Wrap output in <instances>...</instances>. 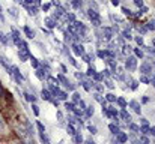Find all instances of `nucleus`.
Instances as JSON below:
<instances>
[{
  "mask_svg": "<svg viewBox=\"0 0 155 144\" xmlns=\"http://www.w3.org/2000/svg\"><path fill=\"white\" fill-rule=\"evenodd\" d=\"M136 2V5H139V6H142V0H134Z\"/></svg>",
  "mask_w": 155,
  "mask_h": 144,
  "instance_id": "9d476101",
  "label": "nucleus"
},
{
  "mask_svg": "<svg viewBox=\"0 0 155 144\" xmlns=\"http://www.w3.org/2000/svg\"><path fill=\"white\" fill-rule=\"evenodd\" d=\"M113 5H119V0H113Z\"/></svg>",
  "mask_w": 155,
  "mask_h": 144,
  "instance_id": "9b49d317",
  "label": "nucleus"
},
{
  "mask_svg": "<svg viewBox=\"0 0 155 144\" xmlns=\"http://www.w3.org/2000/svg\"><path fill=\"white\" fill-rule=\"evenodd\" d=\"M110 131H111L113 134H117V128H116L114 125H110Z\"/></svg>",
  "mask_w": 155,
  "mask_h": 144,
  "instance_id": "20e7f679",
  "label": "nucleus"
},
{
  "mask_svg": "<svg viewBox=\"0 0 155 144\" xmlns=\"http://www.w3.org/2000/svg\"><path fill=\"white\" fill-rule=\"evenodd\" d=\"M119 141H120V143L127 141V135H125V134H120V135H119Z\"/></svg>",
  "mask_w": 155,
  "mask_h": 144,
  "instance_id": "7ed1b4c3",
  "label": "nucleus"
},
{
  "mask_svg": "<svg viewBox=\"0 0 155 144\" xmlns=\"http://www.w3.org/2000/svg\"><path fill=\"white\" fill-rule=\"evenodd\" d=\"M142 132H145V134H148V128L145 126V128H142Z\"/></svg>",
  "mask_w": 155,
  "mask_h": 144,
  "instance_id": "1a4fd4ad",
  "label": "nucleus"
},
{
  "mask_svg": "<svg viewBox=\"0 0 155 144\" xmlns=\"http://www.w3.org/2000/svg\"><path fill=\"white\" fill-rule=\"evenodd\" d=\"M107 99H108V101H111V102H113V101H114V96H113V95H107Z\"/></svg>",
  "mask_w": 155,
  "mask_h": 144,
  "instance_id": "0eeeda50",
  "label": "nucleus"
},
{
  "mask_svg": "<svg viewBox=\"0 0 155 144\" xmlns=\"http://www.w3.org/2000/svg\"><path fill=\"white\" fill-rule=\"evenodd\" d=\"M134 66H136V60L134 59H130V62H127V68L134 69Z\"/></svg>",
  "mask_w": 155,
  "mask_h": 144,
  "instance_id": "f257e3e1",
  "label": "nucleus"
},
{
  "mask_svg": "<svg viewBox=\"0 0 155 144\" xmlns=\"http://www.w3.org/2000/svg\"><path fill=\"white\" fill-rule=\"evenodd\" d=\"M149 29H154L155 30V21H151V23H149Z\"/></svg>",
  "mask_w": 155,
  "mask_h": 144,
  "instance_id": "423d86ee",
  "label": "nucleus"
},
{
  "mask_svg": "<svg viewBox=\"0 0 155 144\" xmlns=\"http://www.w3.org/2000/svg\"><path fill=\"white\" fill-rule=\"evenodd\" d=\"M122 117H124V119H128V120H130V114H127V111H122Z\"/></svg>",
  "mask_w": 155,
  "mask_h": 144,
  "instance_id": "39448f33",
  "label": "nucleus"
},
{
  "mask_svg": "<svg viewBox=\"0 0 155 144\" xmlns=\"http://www.w3.org/2000/svg\"><path fill=\"white\" fill-rule=\"evenodd\" d=\"M119 104H120L122 107H125V101H124V99H119Z\"/></svg>",
  "mask_w": 155,
  "mask_h": 144,
  "instance_id": "6e6552de",
  "label": "nucleus"
},
{
  "mask_svg": "<svg viewBox=\"0 0 155 144\" xmlns=\"http://www.w3.org/2000/svg\"><path fill=\"white\" fill-rule=\"evenodd\" d=\"M151 134H152V135H155V128H152V129H151Z\"/></svg>",
  "mask_w": 155,
  "mask_h": 144,
  "instance_id": "f8f14e48",
  "label": "nucleus"
},
{
  "mask_svg": "<svg viewBox=\"0 0 155 144\" xmlns=\"http://www.w3.org/2000/svg\"><path fill=\"white\" fill-rule=\"evenodd\" d=\"M131 105H133V107H134V110H136V111H137V113H140V108H139V104H137V102H136V101H133V102H131Z\"/></svg>",
  "mask_w": 155,
  "mask_h": 144,
  "instance_id": "f03ea898",
  "label": "nucleus"
},
{
  "mask_svg": "<svg viewBox=\"0 0 155 144\" xmlns=\"http://www.w3.org/2000/svg\"><path fill=\"white\" fill-rule=\"evenodd\" d=\"M3 93V89H2V84H0V95Z\"/></svg>",
  "mask_w": 155,
  "mask_h": 144,
  "instance_id": "ddd939ff",
  "label": "nucleus"
}]
</instances>
